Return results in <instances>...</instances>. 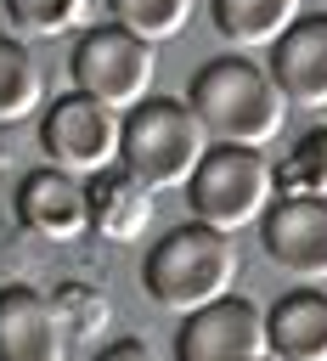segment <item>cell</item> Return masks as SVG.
Instances as JSON below:
<instances>
[{
  "label": "cell",
  "instance_id": "obj_8",
  "mask_svg": "<svg viewBox=\"0 0 327 361\" xmlns=\"http://www.w3.org/2000/svg\"><path fill=\"white\" fill-rule=\"evenodd\" d=\"M259 243L288 276L327 282V197L276 192L271 209L259 214Z\"/></svg>",
  "mask_w": 327,
  "mask_h": 361
},
{
  "label": "cell",
  "instance_id": "obj_17",
  "mask_svg": "<svg viewBox=\"0 0 327 361\" xmlns=\"http://www.w3.org/2000/svg\"><path fill=\"white\" fill-rule=\"evenodd\" d=\"M0 17L17 28V39H62L85 28L90 0H0Z\"/></svg>",
  "mask_w": 327,
  "mask_h": 361
},
{
  "label": "cell",
  "instance_id": "obj_20",
  "mask_svg": "<svg viewBox=\"0 0 327 361\" xmlns=\"http://www.w3.org/2000/svg\"><path fill=\"white\" fill-rule=\"evenodd\" d=\"M90 361H158V350L147 344V338H135V333H124V338H113V344H101Z\"/></svg>",
  "mask_w": 327,
  "mask_h": 361
},
{
  "label": "cell",
  "instance_id": "obj_18",
  "mask_svg": "<svg viewBox=\"0 0 327 361\" xmlns=\"http://www.w3.org/2000/svg\"><path fill=\"white\" fill-rule=\"evenodd\" d=\"M107 11L118 28H130L147 45H164V39L186 34V23H192V0H107Z\"/></svg>",
  "mask_w": 327,
  "mask_h": 361
},
{
  "label": "cell",
  "instance_id": "obj_12",
  "mask_svg": "<svg viewBox=\"0 0 327 361\" xmlns=\"http://www.w3.org/2000/svg\"><path fill=\"white\" fill-rule=\"evenodd\" d=\"M265 355L271 361H327V288L299 282L265 310Z\"/></svg>",
  "mask_w": 327,
  "mask_h": 361
},
{
  "label": "cell",
  "instance_id": "obj_14",
  "mask_svg": "<svg viewBox=\"0 0 327 361\" xmlns=\"http://www.w3.org/2000/svg\"><path fill=\"white\" fill-rule=\"evenodd\" d=\"M214 11V28L231 39V45H276L293 17H299V0H209Z\"/></svg>",
  "mask_w": 327,
  "mask_h": 361
},
{
  "label": "cell",
  "instance_id": "obj_21",
  "mask_svg": "<svg viewBox=\"0 0 327 361\" xmlns=\"http://www.w3.org/2000/svg\"><path fill=\"white\" fill-rule=\"evenodd\" d=\"M254 361H271V355H254Z\"/></svg>",
  "mask_w": 327,
  "mask_h": 361
},
{
  "label": "cell",
  "instance_id": "obj_19",
  "mask_svg": "<svg viewBox=\"0 0 327 361\" xmlns=\"http://www.w3.org/2000/svg\"><path fill=\"white\" fill-rule=\"evenodd\" d=\"M51 299H56V310H62V327H68L73 338H96V333L107 327V299H101L96 288H85V282H68V288H56Z\"/></svg>",
  "mask_w": 327,
  "mask_h": 361
},
{
  "label": "cell",
  "instance_id": "obj_13",
  "mask_svg": "<svg viewBox=\"0 0 327 361\" xmlns=\"http://www.w3.org/2000/svg\"><path fill=\"white\" fill-rule=\"evenodd\" d=\"M85 203H90V231L107 243H135L152 226V186H141L124 164L101 169L85 180Z\"/></svg>",
  "mask_w": 327,
  "mask_h": 361
},
{
  "label": "cell",
  "instance_id": "obj_4",
  "mask_svg": "<svg viewBox=\"0 0 327 361\" xmlns=\"http://www.w3.org/2000/svg\"><path fill=\"white\" fill-rule=\"evenodd\" d=\"M209 152V130L197 124V113L175 96H147L124 113V130H118V164L152 186V192H169V186H186L197 158Z\"/></svg>",
  "mask_w": 327,
  "mask_h": 361
},
{
  "label": "cell",
  "instance_id": "obj_6",
  "mask_svg": "<svg viewBox=\"0 0 327 361\" xmlns=\"http://www.w3.org/2000/svg\"><path fill=\"white\" fill-rule=\"evenodd\" d=\"M118 130H124L118 107L85 96V90H68L39 118V152H45V164L90 180V175H101V169L118 164Z\"/></svg>",
  "mask_w": 327,
  "mask_h": 361
},
{
  "label": "cell",
  "instance_id": "obj_2",
  "mask_svg": "<svg viewBox=\"0 0 327 361\" xmlns=\"http://www.w3.org/2000/svg\"><path fill=\"white\" fill-rule=\"evenodd\" d=\"M231 282H237V248H231L226 231H214V226H203V220L169 226V231L147 248V259H141V288H147V299L164 305V310H175V316H186V310L231 293Z\"/></svg>",
  "mask_w": 327,
  "mask_h": 361
},
{
  "label": "cell",
  "instance_id": "obj_15",
  "mask_svg": "<svg viewBox=\"0 0 327 361\" xmlns=\"http://www.w3.org/2000/svg\"><path fill=\"white\" fill-rule=\"evenodd\" d=\"M45 107V68L28 51V39L0 34V124H23Z\"/></svg>",
  "mask_w": 327,
  "mask_h": 361
},
{
  "label": "cell",
  "instance_id": "obj_3",
  "mask_svg": "<svg viewBox=\"0 0 327 361\" xmlns=\"http://www.w3.org/2000/svg\"><path fill=\"white\" fill-rule=\"evenodd\" d=\"M192 220L237 237L248 226H259V214L276 197V169L265 158V147H237V141H209V152L197 158L192 180L180 186Z\"/></svg>",
  "mask_w": 327,
  "mask_h": 361
},
{
  "label": "cell",
  "instance_id": "obj_7",
  "mask_svg": "<svg viewBox=\"0 0 327 361\" xmlns=\"http://www.w3.org/2000/svg\"><path fill=\"white\" fill-rule=\"evenodd\" d=\"M265 355V310L248 293H220L186 310L175 333V361H254Z\"/></svg>",
  "mask_w": 327,
  "mask_h": 361
},
{
  "label": "cell",
  "instance_id": "obj_16",
  "mask_svg": "<svg viewBox=\"0 0 327 361\" xmlns=\"http://www.w3.org/2000/svg\"><path fill=\"white\" fill-rule=\"evenodd\" d=\"M276 169V192H304V197H327V124L304 130L288 141V152L271 164Z\"/></svg>",
  "mask_w": 327,
  "mask_h": 361
},
{
  "label": "cell",
  "instance_id": "obj_11",
  "mask_svg": "<svg viewBox=\"0 0 327 361\" xmlns=\"http://www.w3.org/2000/svg\"><path fill=\"white\" fill-rule=\"evenodd\" d=\"M271 79L288 96V107H327V11H299L293 28L271 45Z\"/></svg>",
  "mask_w": 327,
  "mask_h": 361
},
{
  "label": "cell",
  "instance_id": "obj_5",
  "mask_svg": "<svg viewBox=\"0 0 327 361\" xmlns=\"http://www.w3.org/2000/svg\"><path fill=\"white\" fill-rule=\"evenodd\" d=\"M152 73H158V51L147 39H135L130 28H118L113 17L79 28V39L68 45L73 90H85V96H96L118 113H130L135 102L152 96Z\"/></svg>",
  "mask_w": 327,
  "mask_h": 361
},
{
  "label": "cell",
  "instance_id": "obj_10",
  "mask_svg": "<svg viewBox=\"0 0 327 361\" xmlns=\"http://www.w3.org/2000/svg\"><path fill=\"white\" fill-rule=\"evenodd\" d=\"M17 220L45 237V243H73L90 231V203H85V180L56 169V164H39L17 180Z\"/></svg>",
  "mask_w": 327,
  "mask_h": 361
},
{
  "label": "cell",
  "instance_id": "obj_1",
  "mask_svg": "<svg viewBox=\"0 0 327 361\" xmlns=\"http://www.w3.org/2000/svg\"><path fill=\"white\" fill-rule=\"evenodd\" d=\"M186 107L197 113V124L209 130V141L271 147L288 130V96L276 90L271 68H259L242 51L209 56L192 73V85H186Z\"/></svg>",
  "mask_w": 327,
  "mask_h": 361
},
{
  "label": "cell",
  "instance_id": "obj_9",
  "mask_svg": "<svg viewBox=\"0 0 327 361\" xmlns=\"http://www.w3.org/2000/svg\"><path fill=\"white\" fill-rule=\"evenodd\" d=\"M0 361H68V327L51 293L28 282L0 288Z\"/></svg>",
  "mask_w": 327,
  "mask_h": 361
}]
</instances>
